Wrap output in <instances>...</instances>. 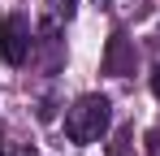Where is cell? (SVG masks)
<instances>
[{
	"instance_id": "cell-3",
	"label": "cell",
	"mask_w": 160,
	"mask_h": 156,
	"mask_svg": "<svg viewBox=\"0 0 160 156\" xmlns=\"http://www.w3.org/2000/svg\"><path fill=\"white\" fill-rule=\"evenodd\" d=\"M121 56H126V35H112V48H108V74H121Z\"/></svg>"
},
{
	"instance_id": "cell-2",
	"label": "cell",
	"mask_w": 160,
	"mask_h": 156,
	"mask_svg": "<svg viewBox=\"0 0 160 156\" xmlns=\"http://www.w3.org/2000/svg\"><path fill=\"white\" fill-rule=\"evenodd\" d=\"M30 56V26H26V18H4L0 22V61L4 65H22Z\"/></svg>"
},
{
	"instance_id": "cell-6",
	"label": "cell",
	"mask_w": 160,
	"mask_h": 156,
	"mask_svg": "<svg viewBox=\"0 0 160 156\" xmlns=\"http://www.w3.org/2000/svg\"><path fill=\"white\" fill-rule=\"evenodd\" d=\"M147 156H160V130L147 134Z\"/></svg>"
},
{
	"instance_id": "cell-1",
	"label": "cell",
	"mask_w": 160,
	"mask_h": 156,
	"mask_svg": "<svg viewBox=\"0 0 160 156\" xmlns=\"http://www.w3.org/2000/svg\"><path fill=\"white\" fill-rule=\"evenodd\" d=\"M112 126V104L104 96H78L74 108L65 113V134L74 143H100Z\"/></svg>"
},
{
	"instance_id": "cell-7",
	"label": "cell",
	"mask_w": 160,
	"mask_h": 156,
	"mask_svg": "<svg viewBox=\"0 0 160 156\" xmlns=\"http://www.w3.org/2000/svg\"><path fill=\"white\" fill-rule=\"evenodd\" d=\"M152 91H156V100H160V65H156V74H152Z\"/></svg>"
},
{
	"instance_id": "cell-4",
	"label": "cell",
	"mask_w": 160,
	"mask_h": 156,
	"mask_svg": "<svg viewBox=\"0 0 160 156\" xmlns=\"http://www.w3.org/2000/svg\"><path fill=\"white\" fill-rule=\"evenodd\" d=\"M0 156H35V148L30 143H18V139H4L0 143Z\"/></svg>"
},
{
	"instance_id": "cell-5",
	"label": "cell",
	"mask_w": 160,
	"mask_h": 156,
	"mask_svg": "<svg viewBox=\"0 0 160 156\" xmlns=\"http://www.w3.org/2000/svg\"><path fill=\"white\" fill-rule=\"evenodd\" d=\"M48 4H52V13H56V18H65V22H69V18H74V4H78V0H48Z\"/></svg>"
}]
</instances>
